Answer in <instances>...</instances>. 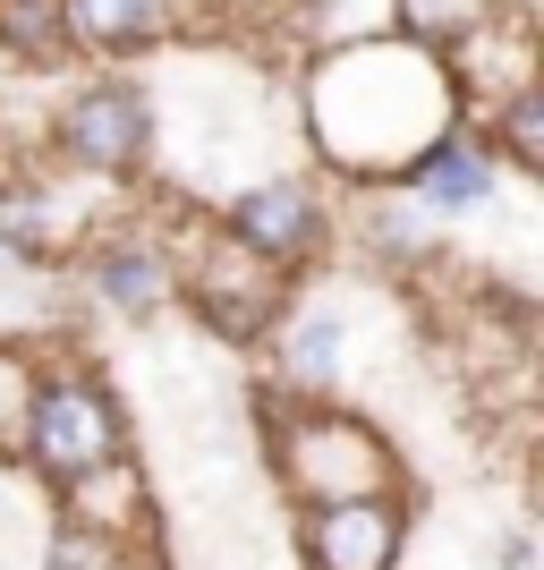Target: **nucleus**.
I'll use <instances>...</instances> for the list:
<instances>
[{"label":"nucleus","mask_w":544,"mask_h":570,"mask_svg":"<svg viewBox=\"0 0 544 570\" xmlns=\"http://www.w3.org/2000/svg\"><path fill=\"white\" fill-rule=\"evenodd\" d=\"M0 256L9 264L51 256V196L43 188H0Z\"/></svg>","instance_id":"obj_12"},{"label":"nucleus","mask_w":544,"mask_h":570,"mask_svg":"<svg viewBox=\"0 0 544 570\" xmlns=\"http://www.w3.org/2000/svg\"><path fill=\"white\" fill-rule=\"evenodd\" d=\"M221 238H230V247H247L264 273H281V282H289L298 264L324 256L332 222H324V205H315L307 179H264V188H247L230 214H221Z\"/></svg>","instance_id":"obj_3"},{"label":"nucleus","mask_w":544,"mask_h":570,"mask_svg":"<svg viewBox=\"0 0 544 570\" xmlns=\"http://www.w3.org/2000/svg\"><path fill=\"white\" fill-rule=\"evenodd\" d=\"M221 9H273V0H221Z\"/></svg>","instance_id":"obj_18"},{"label":"nucleus","mask_w":544,"mask_h":570,"mask_svg":"<svg viewBox=\"0 0 544 570\" xmlns=\"http://www.w3.org/2000/svg\"><path fill=\"white\" fill-rule=\"evenodd\" d=\"M0 43L18 60H69V18L60 0H0Z\"/></svg>","instance_id":"obj_11"},{"label":"nucleus","mask_w":544,"mask_h":570,"mask_svg":"<svg viewBox=\"0 0 544 570\" xmlns=\"http://www.w3.org/2000/svg\"><path fill=\"white\" fill-rule=\"evenodd\" d=\"M426 238H434V214H426V205H408V196H392V205L366 214V247H375L383 264H417V256H426Z\"/></svg>","instance_id":"obj_13"},{"label":"nucleus","mask_w":544,"mask_h":570,"mask_svg":"<svg viewBox=\"0 0 544 570\" xmlns=\"http://www.w3.org/2000/svg\"><path fill=\"white\" fill-rule=\"evenodd\" d=\"M400 196H417L426 214H476L485 196H494V145L476 137V128H443V137L400 170Z\"/></svg>","instance_id":"obj_7"},{"label":"nucleus","mask_w":544,"mask_h":570,"mask_svg":"<svg viewBox=\"0 0 544 570\" xmlns=\"http://www.w3.org/2000/svg\"><path fill=\"white\" fill-rule=\"evenodd\" d=\"M26 401H34V357L0 341V469L18 460V434H26Z\"/></svg>","instance_id":"obj_15"},{"label":"nucleus","mask_w":544,"mask_h":570,"mask_svg":"<svg viewBox=\"0 0 544 570\" xmlns=\"http://www.w3.org/2000/svg\"><path fill=\"white\" fill-rule=\"evenodd\" d=\"M332 357H340V315H315V324H298V341H289V366H298V383H332Z\"/></svg>","instance_id":"obj_17"},{"label":"nucleus","mask_w":544,"mask_h":570,"mask_svg":"<svg viewBox=\"0 0 544 570\" xmlns=\"http://www.w3.org/2000/svg\"><path fill=\"white\" fill-rule=\"evenodd\" d=\"M60 154H69L77 170H95V179H128V170L145 163V137H154V111H145V86H119V77H102V86H86V95L60 111Z\"/></svg>","instance_id":"obj_5"},{"label":"nucleus","mask_w":544,"mask_h":570,"mask_svg":"<svg viewBox=\"0 0 544 570\" xmlns=\"http://www.w3.org/2000/svg\"><path fill=\"white\" fill-rule=\"evenodd\" d=\"M60 18H69V43L102 51V60L162 43V0H60Z\"/></svg>","instance_id":"obj_9"},{"label":"nucleus","mask_w":544,"mask_h":570,"mask_svg":"<svg viewBox=\"0 0 544 570\" xmlns=\"http://www.w3.org/2000/svg\"><path fill=\"white\" fill-rule=\"evenodd\" d=\"M502 154L520 170L544 163V95L536 86H511V95H502Z\"/></svg>","instance_id":"obj_16"},{"label":"nucleus","mask_w":544,"mask_h":570,"mask_svg":"<svg viewBox=\"0 0 544 570\" xmlns=\"http://www.w3.org/2000/svg\"><path fill=\"white\" fill-rule=\"evenodd\" d=\"M485 18H494V0H400V43L451 60L468 35H485Z\"/></svg>","instance_id":"obj_10"},{"label":"nucleus","mask_w":544,"mask_h":570,"mask_svg":"<svg viewBox=\"0 0 544 570\" xmlns=\"http://www.w3.org/2000/svg\"><path fill=\"white\" fill-rule=\"evenodd\" d=\"M43 570H128V546L95 520H69L60 537L43 546Z\"/></svg>","instance_id":"obj_14"},{"label":"nucleus","mask_w":544,"mask_h":570,"mask_svg":"<svg viewBox=\"0 0 544 570\" xmlns=\"http://www.w3.org/2000/svg\"><path fill=\"white\" fill-rule=\"evenodd\" d=\"M273 460H281V485L307 502H349V494H400V460L375 426H357L340 409H298L273 426Z\"/></svg>","instance_id":"obj_2"},{"label":"nucleus","mask_w":544,"mask_h":570,"mask_svg":"<svg viewBox=\"0 0 544 570\" xmlns=\"http://www.w3.org/2000/svg\"><path fill=\"white\" fill-rule=\"evenodd\" d=\"M170 289H179V264L162 256V238L145 230H111L95 247V298L111 315H162Z\"/></svg>","instance_id":"obj_8"},{"label":"nucleus","mask_w":544,"mask_h":570,"mask_svg":"<svg viewBox=\"0 0 544 570\" xmlns=\"http://www.w3.org/2000/svg\"><path fill=\"white\" fill-rule=\"evenodd\" d=\"M408 546V502L400 494H349L298 511V553L307 570H392Z\"/></svg>","instance_id":"obj_4"},{"label":"nucleus","mask_w":544,"mask_h":570,"mask_svg":"<svg viewBox=\"0 0 544 570\" xmlns=\"http://www.w3.org/2000/svg\"><path fill=\"white\" fill-rule=\"evenodd\" d=\"M188 298L221 341H264L273 315H281V273H264L230 238H205V256H196V273H188Z\"/></svg>","instance_id":"obj_6"},{"label":"nucleus","mask_w":544,"mask_h":570,"mask_svg":"<svg viewBox=\"0 0 544 570\" xmlns=\"http://www.w3.org/2000/svg\"><path fill=\"white\" fill-rule=\"evenodd\" d=\"M18 460L43 476L51 494H77L128 460V417H119V392L95 366H60V375H34V401H26V434Z\"/></svg>","instance_id":"obj_1"}]
</instances>
